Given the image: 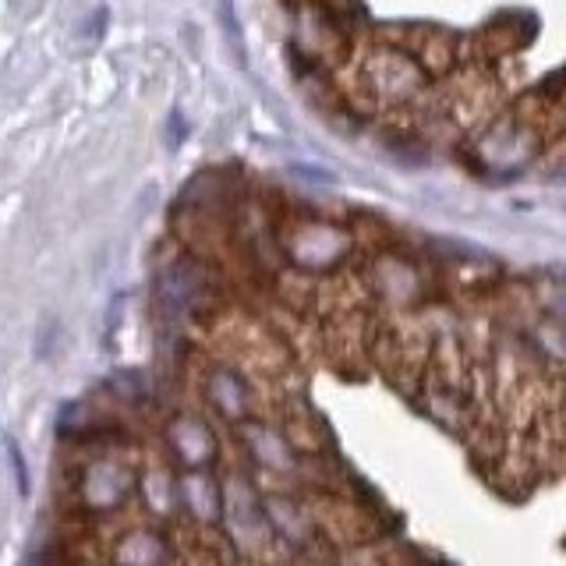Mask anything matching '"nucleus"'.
<instances>
[{
    "mask_svg": "<svg viewBox=\"0 0 566 566\" xmlns=\"http://www.w3.org/2000/svg\"><path fill=\"white\" fill-rule=\"evenodd\" d=\"M220 25H223V36H230V50L238 57L241 68H248V54H245V32L238 25V15H234V4L230 0H220Z\"/></svg>",
    "mask_w": 566,
    "mask_h": 566,
    "instance_id": "obj_1",
    "label": "nucleus"
},
{
    "mask_svg": "<svg viewBox=\"0 0 566 566\" xmlns=\"http://www.w3.org/2000/svg\"><path fill=\"white\" fill-rule=\"evenodd\" d=\"M8 453H11V464H15V475H18V492H29V475H25V464H22V453H18L15 439H8Z\"/></svg>",
    "mask_w": 566,
    "mask_h": 566,
    "instance_id": "obj_2",
    "label": "nucleus"
}]
</instances>
